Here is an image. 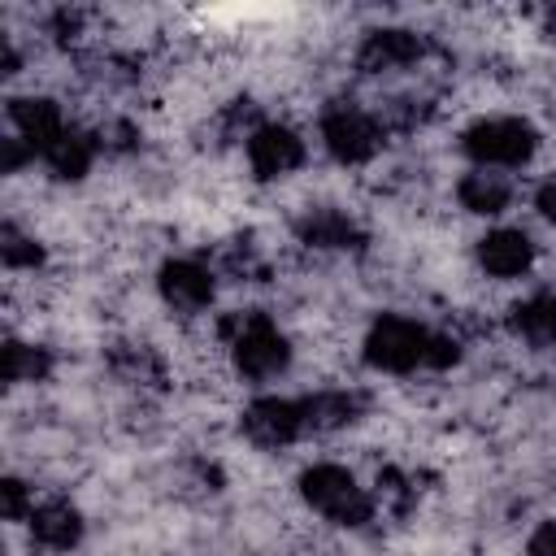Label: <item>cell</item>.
<instances>
[{"label": "cell", "instance_id": "44dd1931", "mask_svg": "<svg viewBox=\"0 0 556 556\" xmlns=\"http://www.w3.org/2000/svg\"><path fill=\"white\" fill-rule=\"evenodd\" d=\"M35 156H39V152H35V148H26L13 130H4V135H0V174L17 178L26 165H35Z\"/></svg>", "mask_w": 556, "mask_h": 556}, {"label": "cell", "instance_id": "9a60e30c", "mask_svg": "<svg viewBox=\"0 0 556 556\" xmlns=\"http://www.w3.org/2000/svg\"><path fill=\"white\" fill-rule=\"evenodd\" d=\"M300 404H304L308 434H334L365 413V395L352 387H321L313 395H300Z\"/></svg>", "mask_w": 556, "mask_h": 556}, {"label": "cell", "instance_id": "5bb4252c", "mask_svg": "<svg viewBox=\"0 0 556 556\" xmlns=\"http://www.w3.org/2000/svg\"><path fill=\"white\" fill-rule=\"evenodd\" d=\"M104 148H100V139H96V126H70L39 161H43V169L56 178V182H83L91 169H96V156H100Z\"/></svg>", "mask_w": 556, "mask_h": 556}, {"label": "cell", "instance_id": "8fae6325", "mask_svg": "<svg viewBox=\"0 0 556 556\" xmlns=\"http://www.w3.org/2000/svg\"><path fill=\"white\" fill-rule=\"evenodd\" d=\"M426 56V39L408 26H378L361 39L356 48V70L369 74V78H382V74H400V70H413L417 61Z\"/></svg>", "mask_w": 556, "mask_h": 556}, {"label": "cell", "instance_id": "7402d4cb", "mask_svg": "<svg viewBox=\"0 0 556 556\" xmlns=\"http://www.w3.org/2000/svg\"><path fill=\"white\" fill-rule=\"evenodd\" d=\"M526 556H556V517H543L526 534Z\"/></svg>", "mask_w": 556, "mask_h": 556}, {"label": "cell", "instance_id": "2e32d148", "mask_svg": "<svg viewBox=\"0 0 556 556\" xmlns=\"http://www.w3.org/2000/svg\"><path fill=\"white\" fill-rule=\"evenodd\" d=\"M504 326L513 339H521L530 348H556V291H534V295L517 300L504 313Z\"/></svg>", "mask_w": 556, "mask_h": 556}, {"label": "cell", "instance_id": "5b68a950", "mask_svg": "<svg viewBox=\"0 0 556 556\" xmlns=\"http://www.w3.org/2000/svg\"><path fill=\"white\" fill-rule=\"evenodd\" d=\"M426 352H430V326L404 313H382L369 321L365 339H361V361L374 374H417L426 369Z\"/></svg>", "mask_w": 556, "mask_h": 556}, {"label": "cell", "instance_id": "3957f363", "mask_svg": "<svg viewBox=\"0 0 556 556\" xmlns=\"http://www.w3.org/2000/svg\"><path fill=\"white\" fill-rule=\"evenodd\" d=\"M460 152L478 169H521L539 152V130L521 113H482L460 130Z\"/></svg>", "mask_w": 556, "mask_h": 556}, {"label": "cell", "instance_id": "7c38bea8", "mask_svg": "<svg viewBox=\"0 0 556 556\" xmlns=\"http://www.w3.org/2000/svg\"><path fill=\"white\" fill-rule=\"evenodd\" d=\"M83 534H87V521H83L78 504H70L65 495L39 500L35 513H30V521H26V539H30V547L52 552V556L74 552V547L83 543Z\"/></svg>", "mask_w": 556, "mask_h": 556}, {"label": "cell", "instance_id": "ac0fdd59", "mask_svg": "<svg viewBox=\"0 0 556 556\" xmlns=\"http://www.w3.org/2000/svg\"><path fill=\"white\" fill-rule=\"evenodd\" d=\"M0 374L9 387H26V382H43L52 374V352L43 343H30V339H17L9 334L4 339V356H0Z\"/></svg>", "mask_w": 556, "mask_h": 556}, {"label": "cell", "instance_id": "7a4b0ae2", "mask_svg": "<svg viewBox=\"0 0 556 556\" xmlns=\"http://www.w3.org/2000/svg\"><path fill=\"white\" fill-rule=\"evenodd\" d=\"M295 495L308 513H317L330 526L361 530L374 521V495L361 486V478L339 460H313L295 478Z\"/></svg>", "mask_w": 556, "mask_h": 556}, {"label": "cell", "instance_id": "30bf717a", "mask_svg": "<svg viewBox=\"0 0 556 556\" xmlns=\"http://www.w3.org/2000/svg\"><path fill=\"white\" fill-rule=\"evenodd\" d=\"M4 117H9V130H13L26 148H35L39 156L74 126V122L65 117L61 100H56V96H43V91H17V96H9Z\"/></svg>", "mask_w": 556, "mask_h": 556}, {"label": "cell", "instance_id": "d6986e66", "mask_svg": "<svg viewBox=\"0 0 556 556\" xmlns=\"http://www.w3.org/2000/svg\"><path fill=\"white\" fill-rule=\"evenodd\" d=\"M0 265L9 274H35L43 265V243L30 230H22L13 217L0 226Z\"/></svg>", "mask_w": 556, "mask_h": 556}, {"label": "cell", "instance_id": "277c9868", "mask_svg": "<svg viewBox=\"0 0 556 556\" xmlns=\"http://www.w3.org/2000/svg\"><path fill=\"white\" fill-rule=\"evenodd\" d=\"M317 143L343 169L348 165H369L387 143V126L374 109H365L356 100H334L317 113Z\"/></svg>", "mask_w": 556, "mask_h": 556}, {"label": "cell", "instance_id": "52a82bcc", "mask_svg": "<svg viewBox=\"0 0 556 556\" xmlns=\"http://www.w3.org/2000/svg\"><path fill=\"white\" fill-rule=\"evenodd\" d=\"M239 430L252 447H265V452H278V447H291L308 434L304 426V404L295 395H252L239 413Z\"/></svg>", "mask_w": 556, "mask_h": 556}, {"label": "cell", "instance_id": "4fadbf2b", "mask_svg": "<svg viewBox=\"0 0 556 556\" xmlns=\"http://www.w3.org/2000/svg\"><path fill=\"white\" fill-rule=\"evenodd\" d=\"M513 200H517V182L504 169H478V165H469L456 178V204L469 217H504L513 208Z\"/></svg>", "mask_w": 556, "mask_h": 556}, {"label": "cell", "instance_id": "603a6c76", "mask_svg": "<svg viewBox=\"0 0 556 556\" xmlns=\"http://www.w3.org/2000/svg\"><path fill=\"white\" fill-rule=\"evenodd\" d=\"M530 208H534L547 226H556V174H552V178H543V182L530 191Z\"/></svg>", "mask_w": 556, "mask_h": 556}, {"label": "cell", "instance_id": "ffe728a7", "mask_svg": "<svg viewBox=\"0 0 556 556\" xmlns=\"http://www.w3.org/2000/svg\"><path fill=\"white\" fill-rule=\"evenodd\" d=\"M35 486L26 482V478H17V473H4L0 478V508H4V521L9 526H26L30 521V513H35Z\"/></svg>", "mask_w": 556, "mask_h": 556}, {"label": "cell", "instance_id": "ba28073f", "mask_svg": "<svg viewBox=\"0 0 556 556\" xmlns=\"http://www.w3.org/2000/svg\"><path fill=\"white\" fill-rule=\"evenodd\" d=\"M152 282H156L161 304L178 317H200L217 300V274H213V265H204L195 256H165L156 265Z\"/></svg>", "mask_w": 556, "mask_h": 556}, {"label": "cell", "instance_id": "e0dca14e", "mask_svg": "<svg viewBox=\"0 0 556 556\" xmlns=\"http://www.w3.org/2000/svg\"><path fill=\"white\" fill-rule=\"evenodd\" d=\"M295 235H300V243H308V248H352V243H356V222H352L343 208L317 204V208H308V213L295 222Z\"/></svg>", "mask_w": 556, "mask_h": 556}, {"label": "cell", "instance_id": "8992f818", "mask_svg": "<svg viewBox=\"0 0 556 556\" xmlns=\"http://www.w3.org/2000/svg\"><path fill=\"white\" fill-rule=\"evenodd\" d=\"M243 156H248L252 178L278 182V178H291L295 169H304V161H308V139H304L291 122L265 117V122H256V126L243 135Z\"/></svg>", "mask_w": 556, "mask_h": 556}, {"label": "cell", "instance_id": "6da1fadb", "mask_svg": "<svg viewBox=\"0 0 556 556\" xmlns=\"http://www.w3.org/2000/svg\"><path fill=\"white\" fill-rule=\"evenodd\" d=\"M217 334L226 343V356H230V369L235 378L243 382H274L291 369L295 361V348L291 339L278 330V321L261 308H239V313H226L217 321Z\"/></svg>", "mask_w": 556, "mask_h": 556}, {"label": "cell", "instance_id": "9c48e42d", "mask_svg": "<svg viewBox=\"0 0 556 556\" xmlns=\"http://www.w3.org/2000/svg\"><path fill=\"white\" fill-rule=\"evenodd\" d=\"M539 243L526 226H491L473 239V265L495 282H517L534 269Z\"/></svg>", "mask_w": 556, "mask_h": 556}]
</instances>
